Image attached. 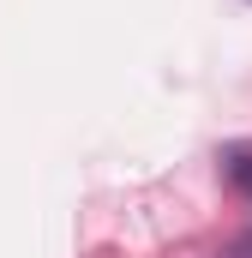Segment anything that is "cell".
I'll use <instances>...</instances> for the list:
<instances>
[{"label": "cell", "instance_id": "obj_1", "mask_svg": "<svg viewBox=\"0 0 252 258\" xmlns=\"http://www.w3.org/2000/svg\"><path fill=\"white\" fill-rule=\"evenodd\" d=\"M222 168H228V180H234L240 192H252V144H234V150L222 156Z\"/></svg>", "mask_w": 252, "mask_h": 258}]
</instances>
